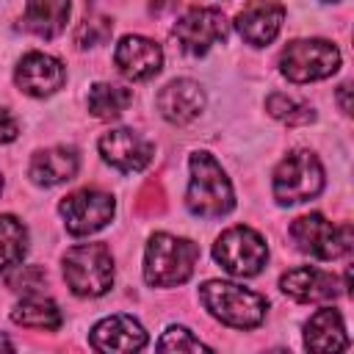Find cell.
<instances>
[{
    "label": "cell",
    "mask_w": 354,
    "mask_h": 354,
    "mask_svg": "<svg viewBox=\"0 0 354 354\" xmlns=\"http://www.w3.org/2000/svg\"><path fill=\"white\" fill-rule=\"evenodd\" d=\"M113 61L119 66V72L130 80H149L152 75L160 72L163 64V53L160 44H155L147 36H124L116 44Z\"/></svg>",
    "instance_id": "cell-14"
},
{
    "label": "cell",
    "mask_w": 354,
    "mask_h": 354,
    "mask_svg": "<svg viewBox=\"0 0 354 354\" xmlns=\"http://www.w3.org/2000/svg\"><path fill=\"white\" fill-rule=\"evenodd\" d=\"M227 30L230 25L218 8H188L174 25V39L183 53L205 55L216 41L227 39Z\"/></svg>",
    "instance_id": "cell-10"
},
{
    "label": "cell",
    "mask_w": 354,
    "mask_h": 354,
    "mask_svg": "<svg viewBox=\"0 0 354 354\" xmlns=\"http://www.w3.org/2000/svg\"><path fill=\"white\" fill-rule=\"evenodd\" d=\"M11 321L22 324L28 329H58L61 326V310L53 299H44L39 293H28L17 307L11 310Z\"/></svg>",
    "instance_id": "cell-21"
},
{
    "label": "cell",
    "mask_w": 354,
    "mask_h": 354,
    "mask_svg": "<svg viewBox=\"0 0 354 354\" xmlns=\"http://www.w3.org/2000/svg\"><path fill=\"white\" fill-rule=\"evenodd\" d=\"M136 213L138 216H160L166 210V194L160 180H147L141 185V191L136 194Z\"/></svg>",
    "instance_id": "cell-26"
},
{
    "label": "cell",
    "mask_w": 354,
    "mask_h": 354,
    "mask_svg": "<svg viewBox=\"0 0 354 354\" xmlns=\"http://www.w3.org/2000/svg\"><path fill=\"white\" fill-rule=\"evenodd\" d=\"M326 3H335V0H326Z\"/></svg>",
    "instance_id": "cell-33"
},
{
    "label": "cell",
    "mask_w": 354,
    "mask_h": 354,
    "mask_svg": "<svg viewBox=\"0 0 354 354\" xmlns=\"http://www.w3.org/2000/svg\"><path fill=\"white\" fill-rule=\"evenodd\" d=\"M185 205L199 218H218L235 207L232 185L210 152L191 155V183H188Z\"/></svg>",
    "instance_id": "cell-2"
},
{
    "label": "cell",
    "mask_w": 354,
    "mask_h": 354,
    "mask_svg": "<svg viewBox=\"0 0 354 354\" xmlns=\"http://www.w3.org/2000/svg\"><path fill=\"white\" fill-rule=\"evenodd\" d=\"M111 30H113V22L108 17H88L77 25L75 30V44L77 47H97V44H105L111 39Z\"/></svg>",
    "instance_id": "cell-25"
},
{
    "label": "cell",
    "mask_w": 354,
    "mask_h": 354,
    "mask_svg": "<svg viewBox=\"0 0 354 354\" xmlns=\"http://www.w3.org/2000/svg\"><path fill=\"white\" fill-rule=\"evenodd\" d=\"M213 257L232 277H254L268 260V246L252 227H230L218 235Z\"/></svg>",
    "instance_id": "cell-7"
},
{
    "label": "cell",
    "mask_w": 354,
    "mask_h": 354,
    "mask_svg": "<svg viewBox=\"0 0 354 354\" xmlns=\"http://www.w3.org/2000/svg\"><path fill=\"white\" fill-rule=\"evenodd\" d=\"M69 17V0H28L22 25L39 39H55Z\"/></svg>",
    "instance_id": "cell-20"
},
{
    "label": "cell",
    "mask_w": 354,
    "mask_h": 354,
    "mask_svg": "<svg viewBox=\"0 0 354 354\" xmlns=\"http://www.w3.org/2000/svg\"><path fill=\"white\" fill-rule=\"evenodd\" d=\"M210 346H205L199 337H194L185 326H169L163 332V337L158 340V351H207Z\"/></svg>",
    "instance_id": "cell-27"
},
{
    "label": "cell",
    "mask_w": 354,
    "mask_h": 354,
    "mask_svg": "<svg viewBox=\"0 0 354 354\" xmlns=\"http://www.w3.org/2000/svg\"><path fill=\"white\" fill-rule=\"evenodd\" d=\"M100 152L113 169H119L124 174L141 171L155 155L152 144L130 127H116V130L102 133L100 136Z\"/></svg>",
    "instance_id": "cell-11"
},
{
    "label": "cell",
    "mask_w": 354,
    "mask_h": 354,
    "mask_svg": "<svg viewBox=\"0 0 354 354\" xmlns=\"http://www.w3.org/2000/svg\"><path fill=\"white\" fill-rule=\"evenodd\" d=\"M348 91H351V86H348V83H343V86L337 88V100H340V108H343V113H351V102H348Z\"/></svg>",
    "instance_id": "cell-30"
},
{
    "label": "cell",
    "mask_w": 354,
    "mask_h": 354,
    "mask_svg": "<svg viewBox=\"0 0 354 354\" xmlns=\"http://www.w3.org/2000/svg\"><path fill=\"white\" fill-rule=\"evenodd\" d=\"M58 210H61L64 224L72 235H88V232L102 230L113 218L116 202L105 191L80 188V191H72L69 196H64Z\"/></svg>",
    "instance_id": "cell-9"
},
{
    "label": "cell",
    "mask_w": 354,
    "mask_h": 354,
    "mask_svg": "<svg viewBox=\"0 0 354 354\" xmlns=\"http://www.w3.org/2000/svg\"><path fill=\"white\" fill-rule=\"evenodd\" d=\"M155 105L160 111V116L171 124H188L191 119H196L205 108V91L199 83L188 80V77H177L171 83H166L158 97Z\"/></svg>",
    "instance_id": "cell-13"
},
{
    "label": "cell",
    "mask_w": 354,
    "mask_h": 354,
    "mask_svg": "<svg viewBox=\"0 0 354 354\" xmlns=\"http://www.w3.org/2000/svg\"><path fill=\"white\" fill-rule=\"evenodd\" d=\"M290 238L301 252L318 260H335L351 249V224L337 227L321 213H307L290 224Z\"/></svg>",
    "instance_id": "cell-8"
},
{
    "label": "cell",
    "mask_w": 354,
    "mask_h": 354,
    "mask_svg": "<svg viewBox=\"0 0 354 354\" xmlns=\"http://www.w3.org/2000/svg\"><path fill=\"white\" fill-rule=\"evenodd\" d=\"M282 19H285V8L279 3H274V0H252L235 17V28L249 44L263 47V44L277 39V33L282 28Z\"/></svg>",
    "instance_id": "cell-15"
},
{
    "label": "cell",
    "mask_w": 354,
    "mask_h": 354,
    "mask_svg": "<svg viewBox=\"0 0 354 354\" xmlns=\"http://www.w3.org/2000/svg\"><path fill=\"white\" fill-rule=\"evenodd\" d=\"M340 66V53L326 39H296L279 55V72L293 83L329 77Z\"/></svg>",
    "instance_id": "cell-6"
},
{
    "label": "cell",
    "mask_w": 354,
    "mask_h": 354,
    "mask_svg": "<svg viewBox=\"0 0 354 354\" xmlns=\"http://www.w3.org/2000/svg\"><path fill=\"white\" fill-rule=\"evenodd\" d=\"M14 80H17L19 91H25L30 97H50L64 86L66 69L58 58H53L47 53H25L22 61L17 64Z\"/></svg>",
    "instance_id": "cell-12"
},
{
    "label": "cell",
    "mask_w": 354,
    "mask_h": 354,
    "mask_svg": "<svg viewBox=\"0 0 354 354\" xmlns=\"http://www.w3.org/2000/svg\"><path fill=\"white\" fill-rule=\"evenodd\" d=\"M88 343L97 351H138L147 346V332L136 318L119 313V315L102 318L91 329Z\"/></svg>",
    "instance_id": "cell-17"
},
{
    "label": "cell",
    "mask_w": 354,
    "mask_h": 354,
    "mask_svg": "<svg viewBox=\"0 0 354 354\" xmlns=\"http://www.w3.org/2000/svg\"><path fill=\"white\" fill-rule=\"evenodd\" d=\"M28 252V232L19 218L14 216H0V271H8L22 263Z\"/></svg>",
    "instance_id": "cell-23"
},
{
    "label": "cell",
    "mask_w": 354,
    "mask_h": 354,
    "mask_svg": "<svg viewBox=\"0 0 354 354\" xmlns=\"http://www.w3.org/2000/svg\"><path fill=\"white\" fill-rule=\"evenodd\" d=\"M196 260H199V246L194 241L169 232H155L144 254V279L152 288L183 285L194 274Z\"/></svg>",
    "instance_id": "cell-1"
},
{
    "label": "cell",
    "mask_w": 354,
    "mask_h": 354,
    "mask_svg": "<svg viewBox=\"0 0 354 354\" xmlns=\"http://www.w3.org/2000/svg\"><path fill=\"white\" fill-rule=\"evenodd\" d=\"M304 348L318 351V354H335V351L348 348L343 315L332 307H324L315 315H310V321L304 324Z\"/></svg>",
    "instance_id": "cell-18"
},
{
    "label": "cell",
    "mask_w": 354,
    "mask_h": 354,
    "mask_svg": "<svg viewBox=\"0 0 354 354\" xmlns=\"http://www.w3.org/2000/svg\"><path fill=\"white\" fill-rule=\"evenodd\" d=\"M41 282H47V274H44L39 266H19V271L8 277V288H14V290H25V293L39 290Z\"/></svg>",
    "instance_id": "cell-28"
},
{
    "label": "cell",
    "mask_w": 354,
    "mask_h": 354,
    "mask_svg": "<svg viewBox=\"0 0 354 354\" xmlns=\"http://www.w3.org/2000/svg\"><path fill=\"white\" fill-rule=\"evenodd\" d=\"M64 279L75 296H102L113 285V257L105 243H80L64 254Z\"/></svg>",
    "instance_id": "cell-4"
},
{
    "label": "cell",
    "mask_w": 354,
    "mask_h": 354,
    "mask_svg": "<svg viewBox=\"0 0 354 354\" xmlns=\"http://www.w3.org/2000/svg\"><path fill=\"white\" fill-rule=\"evenodd\" d=\"M324 188V169L307 149H293L274 171V196L279 205H296L318 196Z\"/></svg>",
    "instance_id": "cell-5"
},
{
    "label": "cell",
    "mask_w": 354,
    "mask_h": 354,
    "mask_svg": "<svg viewBox=\"0 0 354 354\" xmlns=\"http://www.w3.org/2000/svg\"><path fill=\"white\" fill-rule=\"evenodd\" d=\"M133 102V91L124 86H111V83H94L88 91V111L97 119H116L127 111Z\"/></svg>",
    "instance_id": "cell-22"
},
{
    "label": "cell",
    "mask_w": 354,
    "mask_h": 354,
    "mask_svg": "<svg viewBox=\"0 0 354 354\" xmlns=\"http://www.w3.org/2000/svg\"><path fill=\"white\" fill-rule=\"evenodd\" d=\"M199 299L213 318H218L221 324L235 326V329L260 326L266 318V310H268V301L260 293L246 290L235 282H221V279H207L199 288Z\"/></svg>",
    "instance_id": "cell-3"
},
{
    "label": "cell",
    "mask_w": 354,
    "mask_h": 354,
    "mask_svg": "<svg viewBox=\"0 0 354 354\" xmlns=\"http://www.w3.org/2000/svg\"><path fill=\"white\" fill-rule=\"evenodd\" d=\"M279 288L293 301H329V299L340 296L343 285L332 274H326L321 268L299 266V268H290L288 274H282Z\"/></svg>",
    "instance_id": "cell-16"
},
{
    "label": "cell",
    "mask_w": 354,
    "mask_h": 354,
    "mask_svg": "<svg viewBox=\"0 0 354 354\" xmlns=\"http://www.w3.org/2000/svg\"><path fill=\"white\" fill-rule=\"evenodd\" d=\"M17 136H19V124H17V119H14L6 108H0V144L14 141Z\"/></svg>",
    "instance_id": "cell-29"
},
{
    "label": "cell",
    "mask_w": 354,
    "mask_h": 354,
    "mask_svg": "<svg viewBox=\"0 0 354 354\" xmlns=\"http://www.w3.org/2000/svg\"><path fill=\"white\" fill-rule=\"evenodd\" d=\"M0 348H14V343H11L8 337H3V335H0Z\"/></svg>",
    "instance_id": "cell-31"
},
{
    "label": "cell",
    "mask_w": 354,
    "mask_h": 354,
    "mask_svg": "<svg viewBox=\"0 0 354 354\" xmlns=\"http://www.w3.org/2000/svg\"><path fill=\"white\" fill-rule=\"evenodd\" d=\"M0 191H3V177H0Z\"/></svg>",
    "instance_id": "cell-32"
},
{
    "label": "cell",
    "mask_w": 354,
    "mask_h": 354,
    "mask_svg": "<svg viewBox=\"0 0 354 354\" xmlns=\"http://www.w3.org/2000/svg\"><path fill=\"white\" fill-rule=\"evenodd\" d=\"M266 111L274 119L285 122V124H310L315 119V111L310 105H304V102H299V100H293L288 94H279V91H274L266 100Z\"/></svg>",
    "instance_id": "cell-24"
},
{
    "label": "cell",
    "mask_w": 354,
    "mask_h": 354,
    "mask_svg": "<svg viewBox=\"0 0 354 354\" xmlns=\"http://www.w3.org/2000/svg\"><path fill=\"white\" fill-rule=\"evenodd\" d=\"M77 166L80 158L75 147H50V149H39L30 158L28 174L36 185H61L77 174Z\"/></svg>",
    "instance_id": "cell-19"
}]
</instances>
